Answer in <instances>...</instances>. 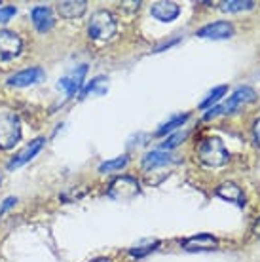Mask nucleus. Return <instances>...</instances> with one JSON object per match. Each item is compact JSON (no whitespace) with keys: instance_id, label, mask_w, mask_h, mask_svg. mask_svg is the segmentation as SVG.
I'll return each mask as SVG.
<instances>
[{"instance_id":"nucleus-16","label":"nucleus","mask_w":260,"mask_h":262,"mask_svg":"<svg viewBox=\"0 0 260 262\" xmlns=\"http://www.w3.org/2000/svg\"><path fill=\"white\" fill-rule=\"evenodd\" d=\"M31 17H33V23L34 27L38 29L40 33H46V31H50L53 27V15H52V10L48 6H36L31 12Z\"/></svg>"},{"instance_id":"nucleus-15","label":"nucleus","mask_w":260,"mask_h":262,"mask_svg":"<svg viewBox=\"0 0 260 262\" xmlns=\"http://www.w3.org/2000/svg\"><path fill=\"white\" fill-rule=\"evenodd\" d=\"M171 162H173V160H171V156L167 152L154 150V152H148V154L143 158V169L152 173V171H158V169H162V167H167Z\"/></svg>"},{"instance_id":"nucleus-25","label":"nucleus","mask_w":260,"mask_h":262,"mask_svg":"<svg viewBox=\"0 0 260 262\" xmlns=\"http://www.w3.org/2000/svg\"><path fill=\"white\" fill-rule=\"evenodd\" d=\"M15 203H17V200H15V198H6V200H4V205L0 207V215H2V213H6V211L10 209V207H13Z\"/></svg>"},{"instance_id":"nucleus-6","label":"nucleus","mask_w":260,"mask_h":262,"mask_svg":"<svg viewBox=\"0 0 260 262\" xmlns=\"http://www.w3.org/2000/svg\"><path fill=\"white\" fill-rule=\"evenodd\" d=\"M23 42L15 33L12 31H0V63L15 59L21 53Z\"/></svg>"},{"instance_id":"nucleus-3","label":"nucleus","mask_w":260,"mask_h":262,"mask_svg":"<svg viewBox=\"0 0 260 262\" xmlns=\"http://www.w3.org/2000/svg\"><path fill=\"white\" fill-rule=\"evenodd\" d=\"M88 33L93 40H111L118 33V21L109 10H99L91 15Z\"/></svg>"},{"instance_id":"nucleus-12","label":"nucleus","mask_w":260,"mask_h":262,"mask_svg":"<svg viewBox=\"0 0 260 262\" xmlns=\"http://www.w3.org/2000/svg\"><path fill=\"white\" fill-rule=\"evenodd\" d=\"M150 13H152V17H156L158 21L169 23V21L179 17L181 6H179L177 2H156V4H152V8H150Z\"/></svg>"},{"instance_id":"nucleus-22","label":"nucleus","mask_w":260,"mask_h":262,"mask_svg":"<svg viewBox=\"0 0 260 262\" xmlns=\"http://www.w3.org/2000/svg\"><path fill=\"white\" fill-rule=\"evenodd\" d=\"M186 137H188V133H186V131H179V133H175V135H171V137L165 139V143H162V148L163 150H173V148L179 146V144H181Z\"/></svg>"},{"instance_id":"nucleus-18","label":"nucleus","mask_w":260,"mask_h":262,"mask_svg":"<svg viewBox=\"0 0 260 262\" xmlns=\"http://www.w3.org/2000/svg\"><path fill=\"white\" fill-rule=\"evenodd\" d=\"M127 165V156H118L114 160H109V162H103L99 165V173H112V171H120Z\"/></svg>"},{"instance_id":"nucleus-27","label":"nucleus","mask_w":260,"mask_h":262,"mask_svg":"<svg viewBox=\"0 0 260 262\" xmlns=\"http://www.w3.org/2000/svg\"><path fill=\"white\" fill-rule=\"evenodd\" d=\"M91 262H111V258H95V260H91Z\"/></svg>"},{"instance_id":"nucleus-21","label":"nucleus","mask_w":260,"mask_h":262,"mask_svg":"<svg viewBox=\"0 0 260 262\" xmlns=\"http://www.w3.org/2000/svg\"><path fill=\"white\" fill-rule=\"evenodd\" d=\"M158 245H160V242H146V243H143V245H137V247L129 249V255L139 258V256H144V255H148V253H152Z\"/></svg>"},{"instance_id":"nucleus-20","label":"nucleus","mask_w":260,"mask_h":262,"mask_svg":"<svg viewBox=\"0 0 260 262\" xmlns=\"http://www.w3.org/2000/svg\"><path fill=\"white\" fill-rule=\"evenodd\" d=\"M226 92H228L226 85H219V88H215V90L207 95V99H205L202 105H200V108H209V106H213L215 103H219V101H221V97H224V95H226Z\"/></svg>"},{"instance_id":"nucleus-7","label":"nucleus","mask_w":260,"mask_h":262,"mask_svg":"<svg viewBox=\"0 0 260 262\" xmlns=\"http://www.w3.org/2000/svg\"><path fill=\"white\" fill-rule=\"evenodd\" d=\"M85 74H88V65H80L76 69H72L69 74H65L63 78L59 80V88L61 90H65L67 97L71 99L76 95V92L82 90V85H84V78Z\"/></svg>"},{"instance_id":"nucleus-4","label":"nucleus","mask_w":260,"mask_h":262,"mask_svg":"<svg viewBox=\"0 0 260 262\" xmlns=\"http://www.w3.org/2000/svg\"><path fill=\"white\" fill-rule=\"evenodd\" d=\"M21 139V122L19 116H15L12 112L0 114V148L10 150Z\"/></svg>"},{"instance_id":"nucleus-24","label":"nucleus","mask_w":260,"mask_h":262,"mask_svg":"<svg viewBox=\"0 0 260 262\" xmlns=\"http://www.w3.org/2000/svg\"><path fill=\"white\" fill-rule=\"evenodd\" d=\"M17 13V10H15V6H4L0 8V23H8V21L12 19L13 15Z\"/></svg>"},{"instance_id":"nucleus-1","label":"nucleus","mask_w":260,"mask_h":262,"mask_svg":"<svg viewBox=\"0 0 260 262\" xmlns=\"http://www.w3.org/2000/svg\"><path fill=\"white\" fill-rule=\"evenodd\" d=\"M198 158L207 167H222L230 162V152L226 150V146L221 139L209 137L202 141V144L198 146Z\"/></svg>"},{"instance_id":"nucleus-10","label":"nucleus","mask_w":260,"mask_h":262,"mask_svg":"<svg viewBox=\"0 0 260 262\" xmlns=\"http://www.w3.org/2000/svg\"><path fill=\"white\" fill-rule=\"evenodd\" d=\"M42 146H44V139L42 137L31 141V143L27 144L19 154H15V156L12 158V162L8 164V169H17V167H21V165L29 164V162H31V160H33L40 150H42Z\"/></svg>"},{"instance_id":"nucleus-11","label":"nucleus","mask_w":260,"mask_h":262,"mask_svg":"<svg viewBox=\"0 0 260 262\" xmlns=\"http://www.w3.org/2000/svg\"><path fill=\"white\" fill-rule=\"evenodd\" d=\"M216 245H219V242H216L215 236H211V234H198V236L184 239L182 242V249L190 251V253H194V251H213L216 249Z\"/></svg>"},{"instance_id":"nucleus-26","label":"nucleus","mask_w":260,"mask_h":262,"mask_svg":"<svg viewBox=\"0 0 260 262\" xmlns=\"http://www.w3.org/2000/svg\"><path fill=\"white\" fill-rule=\"evenodd\" d=\"M253 135H254V141H256V144L260 146V118L254 122L253 125Z\"/></svg>"},{"instance_id":"nucleus-2","label":"nucleus","mask_w":260,"mask_h":262,"mask_svg":"<svg viewBox=\"0 0 260 262\" xmlns=\"http://www.w3.org/2000/svg\"><path fill=\"white\" fill-rule=\"evenodd\" d=\"M254 101H256V92H254L253 88H249V85L237 88V90L232 93V97H228L226 103H222V105L211 108V111L205 114V120L215 118V116H219V114H224V116H228V114H235L241 106L249 105V103H254Z\"/></svg>"},{"instance_id":"nucleus-14","label":"nucleus","mask_w":260,"mask_h":262,"mask_svg":"<svg viewBox=\"0 0 260 262\" xmlns=\"http://www.w3.org/2000/svg\"><path fill=\"white\" fill-rule=\"evenodd\" d=\"M216 196L222 198V200H226V202L235 203V205H240V207L245 205V194H243V190H241L235 183H222L221 186L216 188Z\"/></svg>"},{"instance_id":"nucleus-9","label":"nucleus","mask_w":260,"mask_h":262,"mask_svg":"<svg viewBox=\"0 0 260 262\" xmlns=\"http://www.w3.org/2000/svg\"><path fill=\"white\" fill-rule=\"evenodd\" d=\"M198 36L207 40H228L234 36V27L230 25L228 21H215V23L202 27L198 31Z\"/></svg>"},{"instance_id":"nucleus-13","label":"nucleus","mask_w":260,"mask_h":262,"mask_svg":"<svg viewBox=\"0 0 260 262\" xmlns=\"http://www.w3.org/2000/svg\"><path fill=\"white\" fill-rule=\"evenodd\" d=\"M88 10V2L84 0H65V2H59L57 4V13L65 19H76L82 17Z\"/></svg>"},{"instance_id":"nucleus-19","label":"nucleus","mask_w":260,"mask_h":262,"mask_svg":"<svg viewBox=\"0 0 260 262\" xmlns=\"http://www.w3.org/2000/svg\"><path fill=\"white\" fill-rule=\"evenodd\" d=\"M188 120V114H179L175 118H171L169 122H165V124L160 125V129L156 131V135H165V133H171V131H175L177 127H182V124Z\"/></svg>"},{"instance_id":"nucleus-17","label":"nucleus","mask_w":260,"mask_h":262,"mask_svg":"<svg viewBox=\"0 0 260 262\" xmlns=\"http://www.w3.org/2000/svg\"><path fill=\"white\" fill-rule=\"evenodd\" d=\"M254 2L253 0H228V2H222L221 10L224 13H235V12H247V10H253Z\"/></svg>"},{"instance_id":"nucleus-5","label":"nucleus","mask_w":260,"mask_h":262,"mask_svg":"<svg viewBox=\"0 0 260 262\" xmlns=\"http://www.w3.org/2000/svg\"><path fill=\"white\" fill-rule=\"evenodd\" d=\"M141 192L139 181L133 177H118L112 181L111 188H109V196L118 202H129Z\"/></svg>"},{"instance_id":"nucleus-23","label":"nucleus","mask_w":260,"mask_h":262,"mask_svg":"<svg viewBox=\"0 0 260 262\" xmlns=\"http://www.w3.org/2000/svg\"><path fill=\"white\" fill-rule=\"evenodd\" d=\"M103 82H104V76H97V78H93L90 84H88L84 90H82V93H80V99H85L88 95H90V93L95 92V88H97L99 84H103Z\"/></svg>"},{"instance_id":"nucleus-8","label":"nucleus","mask_w":260,"mask_h":262,"mask_svg":"<svg viewBox=\"0 0 260 262\" xmlns=\"http://www.w3.org/2000/svg\"><path fill=\"white\" fill-rule=\"evenodd\" d=\"M44 80H46V72L40 67H31V69H25V71L10 76L8 78V85H12V88H29V85L40 84Z\"/></svg>"}]
</instances>
